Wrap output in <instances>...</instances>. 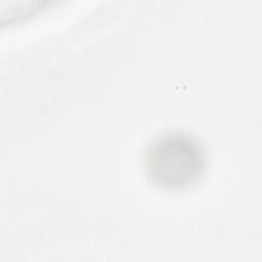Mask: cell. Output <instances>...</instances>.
I'll return each mask as SVG.
<instances>
[{
  "label": "cell",
  "mask_w": 262,
  "mask_h": 262,
  "mask_svg": "<svg viewBox=\"0 0 262 262\" xmlns=\"http://www.w3.org/2000/svg\"><path fill=\"white\" fill-rule=\"evenodd\" d=\"M207 154L193 135L171 131L157 137L144 156V170L158 189L178 193L201 182L207 171Z\"/></svg>",
  "instance_id": "obj_1"
}]
</instances>
